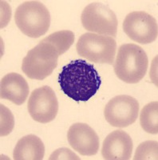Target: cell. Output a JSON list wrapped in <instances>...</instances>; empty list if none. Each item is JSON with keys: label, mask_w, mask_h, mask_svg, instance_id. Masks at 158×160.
<instances>
[{"label": "cell", "mask_w": 158, "mask_h": 160, "mask_svg": "<svg viewBox=\"0 0 158 160\" xmlns=\"http://www.w3.org/2000/svg\"><path fill=\"white\" fill-rule=\"evenodd\" d=\"M158 142L156 141H146L138 146L136 148L135 155L133 157L134 160H145L153 159L157 160L158 156Z\"/></svg>", "instance_id": "16"}, {"label": "cell", "mask_w": 158, "mask_h": 160, "mask_svg": "<svg viewBox=\"0 0 158 160\" xmlns=\"http://www.w3.org/2000/svg\"><path fill=\"white\" fill-rule=\"evenodd\" d=\"M30 115L36 122L47 123L56 118L58 101L53 89L48 86L34 90L28 100Z\"/></svg>", "instance_id": "9"}, {"label": "cell", "mask_w": 158, "mask_h": 160, "mask_svg": "<svg viewBox=\"0 0 158 160\" xmlns=\"http://www.w3.org/2000/svg\"><path fill=\"white\" fill-rule=\"evenodd\" d=\"M149 59L146 51L134 43L123 44L118 50L113 64L114 72L119 79L126 83H137L147 72Z\"/></svg>", "instance_id": "2"}, {"label": "cell", "mask_w": 158, "mask_h": 160, "mask_svg": "<svg viewBox=\"0 0 158 160\" xmlns=\"http://www.w3.org/2000/svg\"><path fill=\"white\" fill-rule=\"evenodd\" d=\"M142 129L149 134L158 133V102H151L142 108L140 115Z\"/></svg>", "instance_id": "14"}, {"label": "cell", "mask_w": 158, "mask_h": 160, "mask_svg": "<svg viewBox=\"0 0 158 160\" xmlns=\"http://www.w3.org/2000/svg\"><path fill=\"white\" fill-rule=\"evenodd\" d=\"M77 52L80 56L96 63L113 64L117 42L113 38L85 33L78 38Z\"/></svg>", "instance_id": "5"}, {"label": "cell", "mask_w": 158, "mask_h": 160, "mask_svg": "<svg viewBox=\"0 0 158 160\" xmlns=\"http://www.w3.org/2000/svg\"><path fill=\"white\" fill-rule=\"evenodd\" d=\"M133 140L127 133L118 130L111 132L105 138L102 155L104 159H130L133 151Z\"/></svg>", "instance_id": "11"}, {"label": "cell", "mask_w": 158, "mask_h": 160, "mask_svg": "<svg viewBox=\"0 0 158 160\" xmlns=\"http://www.w3.org/2000/svg\"><path fill=\"white\" fill-rule=\"evenodd\" d=\"M50 160L59 159H80V158L68 148H60L53 152L49 158Z\"/></svg>", "instance_id": "18"}, {"label": "cell", "mask_w": 158, "mask_h": 160, "mask_svg": "<svg viewBox=\"0 0 158 160\" xmlns=\"http://www.w3.org/2000/svg\"><path fill=\"white\" fill-rule=\"evenodd\" d=\"M58 83L69 98L77 102H85L98 92L102 79L93 65L77 59L62 68L58 75Z\"/></svg>", "instance_id": "1"}, {"label": "cell", "mask_w": 158, "mask_h": 160, "mask_svg": "<svg viewBox=\"0 0 158 160\" xmlns=\"http://www.w3.org/2000/svg\"><path fill=\"white\" fill-rule=\"evenodd\" d=\"M139 112V102L130 95H121L114 97L106 104L105 118L115 128H127L136 122Z\"/></svg>", "instance_id": "7"}, {"label": "cell", "mask_w": 158, "mask_h": 160, "mask_svg": "<svg viewBox=\"0 0 158 160\" xmlns=\"http://www.w3.org/2000/svg\"><path fill=\"white\" fill-rule=\"evenodd\" d=\"M45 154V147L40 138L28 135L18 140L13 157L15 160H41Z\"/></svg>", "instance_id": "13"}, {"label": "cell", "mask_w": 158, "mask_h": 160, "mask_svg": "<svg viewBox=\"0 0 158 160\" xmlns=\"http://www.w3.org/2000/svg\"><path fill=\"white\" fill-rule=\"evenodd\" d=\"M58 56L55 46L41 41L28 51L22 60V70L31 79L43 80L50 76L57 68Z\"/></svg>", "instance_id": "4"}, {"label": "cell", "mask_w": 158, "mask_h": 160, "mask_svg": "<svg viewBox=\"0 0 158 160\" xmlns=\"http://www.w3.org/2000/svg\"><path fill=\"white\" fill-rule=\"evenodd\" d=\"M123 30L129 38L138 43H151L157 38V21L145 11L128 14L124 20Z\"/></svg>", "instance_id": "8"}, {"label": "cell", "mask_w": 158, "mask_h": 160, "mask_svg": "<svg viewBox=\"0 0 158 160\" xmlns=\"http://www.w3.org/2000/svg\"><path fill=\"white\" fill-rule=\"evenodd\" d=\"M15 125L14 116L10 110L1 104V136H6L12 131Z\"/></svg>", "instance_id": "17"}, {"label": "cell", "mask_w": 158, "mask_h": 160, "mask_svg": "<svg viewBox=\"0 0 158 160\" xmlns=\"http://www.w3.org/2000/svg\"><path fill=\"white\" fill-rule=\"evenodd\" d=\"M81 21L85 30L99 35L117 36V19L116 15L106 5L92 2L85 8L81 15Z\"/></svg>", "instance_id": "6"}, {"label": "cell", "mask_w": 158, "mask_h": 160, "mask_svg": "<svg viewBox=\"0 0 158 160\" xmlns=\"http://www.w3.org/2000/svg\"><path fill=\"white\" fill-rule=\"evenodd\" d=\"M29 86L25 78L17 73H10L1 79L0 96L16 105H22L29 95Z\"/></svg>", "instance_id": "12"}, {"label": "cell", "mask_w": 158, "mask_h": 160, "mask_svg": "<svg viewBox=\"0 0 158 160\" xmlns=\"http://www.w3.org/2000/svg\"><path fill=\"white\" fill-rule=\"evenodd\" d=\"M67 139L71 148L82 155H94L99 150L98 135L85 123L78 122L71 126L67 133Z\"/></svg>", "instance_id": "10"}, {"label": "cell", "mask_w": 158, "mask_h": 160, "mask_svg": "<svg viewBox=\"0 0 158 160\" xmlns=\"http://www.w3.org/2000/svg\"><path fill=\"white\" fill-rule=\"evenodd\" d=\"M15 21L18 29L31 38H39L49 30L50 15L47 8L38 1H26L15 11Z\"/></svg>", "instance_id": "3"}, {"label": "cell", "mask_w": 158, "mask_h": 160, "mask_svg": "<svg viewBox=\"0 0 158 160\" xmlns=\"http://www.w3.org/2000/svg\"><path fill=\"white\" fill-rule=\"evenodd\" d=\"M74 34L71 31H61L53 33L48 37L42 40L47 42L55 47L58 52V55H62L66 52L73 45L74 42Z\"/></svg>", "instance_id": "15"}]
</instances>
